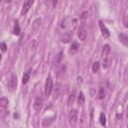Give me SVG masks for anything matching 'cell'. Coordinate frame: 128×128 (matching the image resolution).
<instances>
[{"label":"cell","instance_id":"obj_1","mask_svg":"<svg viewBox=\"0 0 128 128\" xmlns=\"http://www.w3.org/2000/svg\"><path fill=\"white\" fill-rule=\"evenodd\" d=\"M68 121H69L70 126H72V127L76 126L77 121H78V111H77V109H71L70 110L69 115H68Z\"/></svg>","mask_w":128,"mask_h":128},{"label":"cell","instance_id":"obj_2","mask_svg":"<svg viewBox=\"0 0 128 128\" xmlns=\"http://www.w3.org/2000/svg\"><path fill=\"white\" fill-rule=\"evenodd\" d=\"M52 89H53V81H52V77L51 75H48L47 78H46V81H45V86H44V93H45V96L49 97L51 92H52Z\"/></svg>","mask_w":128,"mask_h":128},{"label":"cell","instance_id":"obj_3","mask_svg":"<svg viewBox=\"0 0 128 128\" xmlns=\"http://www.w3.org/2000/svg\"><path fill=\"white\" fill-rule=\"evenodd\" d=\"M16 87H17V77H16L15 74H12L9 81H8V89L11 92H14Z\"/></svg>","mask_w":128,"mask_h":128},{"label":"cell","instance_id":"obj_4","mask_svg":"<svg viewBox=\"0 0 128 128\" xmlns=\"http://www.w3.org/2000/svg\"><path fill=\"white\" fill-rule=\"evenodd\" d=\"M42 106H43V97H42V95H39V96H37V97L35 98V100H34L33 108H34V110L39 111V110L42 108Z\"/></svg>","mask_w":128,"mask_h":128},{"label":"cell","instance_id":"obj_5","mask_svg":"<svg viewBox=\"0 0 128 128\" xmlns=\"http://www.w3.org/2000/svg\"><path fill=\"white\" fill-rule=\"evenodd\" d=\"M99 27H100V30H101V33H102V35L105 37V38H108L109 36H110V32H109V30L107 29V27L104 25V23H103V21H99Z\"/></svg>","mask_w":128,"mask_h":128},{"label":"cell","instance_id":"obj_6","mask_svg":"<svg viewBox=\"0 0 128 128\" xmlns=\"http://www.w3.org/2000/svg\"><path fill=\"white\" fill-rule=\"evenodd\" d=\"M78 38L81 40V41H85L86 38H87V30L85 27H80L78 29Z\"/></svg>","mask_w":128,"mask_h":128},{"label":"cell","instance_id":"obj_7","mask_svg":"<svg viewBox=\"0 0 128 128\" xmlns=\"http://www.w3.org/2000/svg\"><path fill=\"white\" fill-rule=\"evenodd\" d=\"M63 59H64V52H63V51H59L58 54H57L56 57H55L54 65H55V66H59L60 64H62Z\"/></svg>","mask_w":128,"mask_h":128},{"label":"cell","instance_id":"obj_8","mask_svg":"<svg viewBox=\"0 0 128 128\" xmlns=\"http://www.w3.org/2000/svg\"><path fill=\"white\" fill-rule=\"evenodd\" d=\"M32 4H33V1H32V0L25 1V2L23 3V7H22V14H26V13L29 11V9L31 8Z\"/></svg>","mask_w":128,"mask_h":128},{"label":"cell","instance_id":"obj_9","mask_svg":"<svg viewBox=\"0 0 128 128\" xmlns=\"http://www.w3.org/2000/svg\"><path fill=\"white\" fill-rule=\"evenodd\" d=\"M70 40H72L71 32H65L63 34V36L61 37V42H63V43H68V42H70Z\"/></svg>","mask_w":128,"mask_h":128},{"label":"cell","instance_id":"obj_10","mask_svg":"<svg viewBox=\"0 0 128 128\" xmlns=\"http://www.w3.org/2000/svg\"><path fill=\"white\" fill-rule=\"evenodd\" d=\"M79 44H78V42H76V41H74V42H72V44H71V47H70V53H72V54H76L78 51H79Z\"/></svg>","mask_w":128,"mask_h":128},{"label":"cell","instance_id":"obj_11","mask_svg":"<svg viewBox=\"0 0 128 128\" xmlns=\"http://www.w3.org/2000/svg\"><path fill=\"white\" fill-rule=\"evenodd\" d=\"M8 103H9V101L7 98H5V97L0 98V110H5L8 106Z\"/></svg>","mask_w":128,"mask_h":128},{"label":"cell","instance_id":"obj_12","mask_svg":"<svg viewBox=\"0 0 128 128\" xmlns=\"http://www.w3.org/2000/svg\"><path fill=\"white\" fill-rule=\"evenodd\" d=\"M110 51H111L110 46H109L108 44H105V45L103 46V49H102V56H103V57H107V56L109 55Z\"/></svg>","mask_w":128,"mask_h":128},{"label":"cell","instance_id":"obj_13","mask_svg":"<svg viewBox=\"0 0 128 128\" xmlns=\"http://www.w3.org/2000/svg\"><path fill=\"white\" fill-rule=\"evenodd\" d=\"M111 58H109V57H104V59H103V63H102V66H103V68L104 69H107V68H109L110 67V65H111Z\"/></svg>","mask_w":128,"mask_h":128},{"label":"cell","instance_id":"obj_14","mask_svg":"<svg viewBox=\"0 0 128 128\" xmlns=\"http://www.w3.org/2000/svg\"><path fill=\"white\" fill-rule=\"evenodd\" d=\"M75 98H76V91L73 90L72 93L69 96V99H68V106H72L73 105V103L75 101Z\"/></svg>","mask_w":128,"mask_h":128},{"label":"cell","instance_id":"obj_15","mask_svg":"<svg viewBox=\"0 0 128 128\" xmlns=\"http://www.w3.org/2000/svg\"><path fill=\"white\" fill-rule=\"evenodd\" d=\"M77 103H78L79 106H82L85 103V96H84V93L83 92H80L79 93L78 98H77Z\"/></svg>","mask_w":128,"mask_h":128},{"label":"cell","instance_id":"obj_16","mask_svg":"<svg viewBox=\"0 0 128 128\" xmlns=\"http://www.w3.org/2000/svg\"><path fill=\"white\" fill-rule=\"evenodd\" d=\"M119 39H120V41H121V43L123 44V45H125V46H127L128 45V37H127V35L125 34V33H121L120 35H119Z\"/></svg>","mask_w":128,"mask_h":128},{"label":"cell","instance_id":"obj_17","mask_svg":"<svg viewBox=\"0 0 128 128\" xmlns=\"http://www.w3.org/2000/svg\"><path fill=\"white\" fill-rule=\"evenodd\" d=\"M30 74H31V69L27 70V71L24 73V75H23V77H22V83H23V84H26V83L28 82V80H29V78H30Z\"/></svg>","mask_w":128,"mask_h":128},{"label":"cell","instance_id":"obj_18","mask_svg":"<svg viewBox=\"0 0 128 128\" xmlns=\"http://www.w3.org/2000/svg\"><path fill=\"white\" fill-rule=\"evenodd\" d=\"M65 71H66V66L65 65H62L59 69H58V72H57V76L58 78H62L65 74Z\"/></svg>","mask_w":128,"mask_h":128},{"label":"cell","instance_id":"obj_19","mask_svg":"<svg viewBox=\"0 0 128 128\" xmlns=\"http://www.w3.org/2000/svg\"><path fill=\"white\" fill-rule=\"evenodd\" d=\"M104 97H105V89H104L103 87H100L99 90H98L97 98H98L99 100H102V99H104Z\"/></svg>","mask_w":128,"mask_h":128},{"label":"cell","instance_id":"obj_20","mask_svg":"<svg viewBox=\"0 0 128 128\" xmlns=\"http://www.w3.org/2000/svg\"><path fill=\"white\" fill-rule=\"evenodd\" d=\"M20 32H21V30H20V26H19V23H18V21L16 20V22H15V25H14V28H13V34L18 36V35L20 34Z\"/></svg>","mask_w":128,"mask_h":128},{"label":"cell","instance_id":"obj_21","mask_svg":"<svg viewBox=\"0 0 128 128\" xmlns=\"http://www.w3.org/2000/svg\"><path fill=\"white\" fill-rule=\"evenodd\" d=\"M99 69H100V63H99L98 61L94 62V63L92 64V71L96 73V72H98V71H99Z\"/></svg>","mask_w":128,"mask_h":128},{"label":"cell","instance_id":"obj_22","mask_svg":"<svg viewBox=\"0 0 128 128\" xmlns=\"http://www.w3.org/2000/svg\"><path fill=\"white\" fill-rule=\"evenodd\" d=\"M99 120H100V123H101L103 126H105V125H106V116H105V114H104L103 112H101V113H100Z\"/></svg>","mask_w":128,"mask_h":128},{"label":"cell","instance_id":"obj_23","mask_svg":"<svg viewBox=\"0 0 128 128\" xmlns=\"http://www.w3.org/2000/svg\"><path fill=\"white\" fill-rule=\"evenodd\" d=\"M87 17H88V12H87V11H83V12L81 13V15H80V18H81V20H83V21H85V20L87 19Z\"/></svg>","mask_w":128,"mask_h":128},{"label":"cell","instance_id":"obj_24","mask_svg":"<svg viewBox=\"0 0 128 128\" xmlns=\"http://www.w3.org/2000/svg\"><path fill=\"white\" fill-rule=\"evenodd\" d=\"M56 88H57V89H55V91H54V97H55V98H57V97L59 96V90H60V85H59V84H57V85H56Z\"/></svg>","mask_w":128,"mask_h":128},{"label":"cell","instance_id":"obj_25","mask_svg":"<svg viewBox=\"0 0 128 128\" xmlns=\"http://www.w3.org/2000/svg\"><path fill=\"white\" fill-rule=\"evenodd\" d=\"M0 48H1V50H2L3 52H5V51L7 50V47H6V44H5L4 42H2V43H0Z\"/></svg>","mask_w":128,"mask_h":128},{"label":"cell","instance_id":"obj_26","mask_svg":"<svg viewBox=\"0 0 128 128\" xmlns=\"http://www.w3.org/2000/svg\"><path fill=\"white\" fill-rule=\"evenodd\" d=\"M77 80H78V83H82V77H81V76H79V77L77 78Z\"/></svg>","mask_w":128,"mask_h":128},{"label":"cell","instance_id":"obj_27","mask_svg":"<svg viewBox=\"0 0 128 128\" xmlns=\"http://www.w3.org/2000/svg\"><path fill=\"white\" fill-rule=\"evenodd\" d=\"M52 4H53V7H54V6H56V4H57V1H53V2H52Z\"/></svg>","mask_w":128,"mask_h":128},{"label":"cell","instance_id":"obj_28","mask_svg":"<svg viewBox=\"0 0 128 128\" xmlns=\"http://www.w3.org/2000/svg\"><path fill=\"white\" fill-rule=\"evenodd\" d=\"M1 56H2V55H1V54H0V60H1Z\"/></svg>","mask_w":128,"mask_h":128}]
</instances>
